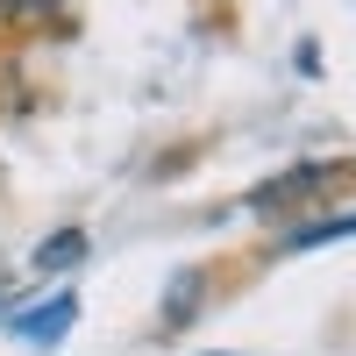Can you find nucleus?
<instances>
[{
    "instance_id": "1",
    "label": "nucleus",
    "mask_w": 356,
    "mask_h": 356,
    "mask_svg": "<svg viewBox=\"0 0 356 356\" xmlns=\"http://www.w3.org/2000/svg\"><path fill=\"white\" fill-rule=\"evenodd\" d=\"M72 321H79V300H72V292H57V300L15 314V335H22V342H65V335H72Z\"/></svg>"
},
{
    "instance_id": "2",
    "label": "nucleus",
    "mask_w": 356,
    "mask_h": 356,
    "mask_svg": "<svg viewBox=\"0 0 356 356\" xmlns=\"http://www.w3.org/2000/svg\"><path fill=\"white\" fill-rule=\"evenodd\" d=\"M335 235H356V214H328V221H307L300 235H285V250H314V243H335Z\"/></svg>"
},
{
    "instance_id": "3",
    "label": "nucleus",
    "mask_w": 356,
    "mask_h": 356,
    "mask_svg": "<svg viewBox=\"0 0 356 356\" xmlns=\"http://www.w3.org/2000/svg\"><path fill=\"white\" fill-rule=\"evenodd\" d=\"M79 257H86V235H79V228H65L57 243H43V250H36L43 271H65V264H79Z\"/></svg>"
}]
</instances>
